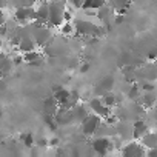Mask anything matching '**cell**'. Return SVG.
<instances>
[{
    "label": "cell",
    "mask_w": 157,
    "mask_h": 157,
    "mask_svg": "<svg viewBox=\"0 0 157 157\" xmlns=\"http://www.w3.org/2000/svg\"><path fill=\"white\" fill-rule=\"evenodd\" d=\"M65 10H66V0L49 2V22H48V26L60 28L65 23Z\"/></svg>",
    "instance_id": "1"
},
{
    "label": "cell",
    "mask_w": 157,
    "mask_h": 157,
    "mask_svg": "<svg viewBox=\"0 0 157 157\" xmlns=\"http://www.w3.org/2000/svg\"><path fill=\"white\" fill-rule=\"evenodd\" d=\"M102 117H99L97 114L94 113H90L82 122H80V128H82V132L83 136H94L99 129V126L102 125Z\"/></svg>",
    "instance_id": "2"
},
{
    "label": "cell",
    "mask_w": 157,
    "mask_h": 157,
    "mask_svg": "<svg viewBox=\"0 0 157 157\" xmlns=\"http://www.w3.org/2000/svg\"><path fill=\"white\" fill-rule=\"evenodd\" d=\"M113 148H116L114 142H113V139H109L106 136H96V139L91 142V149L100 155L108 154L109 151H113Z\"/></svg>",
    "instance_id": "3"
},
{
    "label": "cell",
    "mask_w": 157,
    "mask_h": 157,
    "mask_svg": "<svg viewBox=\"0 0 157 157\" xmlns=\"http://www.w3.org/2000/svg\"><path fill=\"white\" fill-rule=\"evenodd\" d=\"M14 17L20 25H28V23L36 20V8L33 5H23V6L16 10Z\"/></svg>",
    "instance_id": "4"
},
{
    "label": "cell",
    "mask_w": 157,
    "mask_h": 157,
    "mask_svg": "<svg viewBox=\"0 0 157 157\" xmlns=\"http://www.w3.org/2000/svg\"><path fill=\"white\" fill-rule=\"evenodd\" d=\"M88 106H90V111H91V113L97 114V116H99V117H102V119H106V117L113 113V108L106 106V105L103 103L102 97H99V96H96V97L90 99Z\"/></svg>",
    "instance_id": "5"
},
{
    "label": "cell",
    "mask_w": 157,
    "mask_h": 157,
    "mask_svg": "<svg viewBox=\"0 0 157 157\" xmlns=\"http://www.w3.org/2000/svg\"><path fill=\"white\" fill-rule=\"evenodd\" d=\"M120 152L123 154V155H126V157H136V155H146V148L142 145V142L140 140H131L129 143H126L122 149H120Z\"/></svg>",
    "instance_id": "6"
},
{
    "label": "cell",
    "mask_w": 157,
    "mask_h": 157,
    "mask_svg": "<svg viewBox=\"0 0 157 157\" xmlns=\"http://www.w3.org/2000/svg\"><path fill=\"white\" fill-rule=\"evenodd\" d=\"M113 86H114V78H113V77H105L103 80L94 88V96L102 97L105 93L113 91Z\"/></svg>",
    "instance_id": "7"
},
{
    "label": "cell",
    "mask_w": 157,
    "mask_h": 157,
    "mask_svg": "<svg viewBox=\"0 0 157 157\" xmlns=\"http://www.w3.org/2000/svg\"><path fill=\"white\" fill-rule=\"evenodd\" d=\"M148 131H149V126L145 120H136L132 125V139L140 140Z\"/></svg>",
    "instance_id": "8"
},
{
    "label": "cell",
    "mask_w": 157,
    "mask_h": 157,
    "mask_svg": "<svg viewBox=\"0 0 157 157\" xmlns=\"http://www.w3.org/2000/svg\"><path fill=\"white\" fill-rule=\"evenodd\" d=\"M71 113H72V119H74V122H77V123H80L90 113H88V109L85 108V105L82 103V102H78L74 108H71Z\"/></svg>",
    "instance_id": "9"
},
{
    "label": "cell",
    "mask_w": 157,
    "mask_h": 157,
    "mask_svg": "<svg viewBox=\"0 0 157 157\" xmlns=\"http://www.w3.org/2000/svg\"><path fill=\"white\" fill-rule=\"evenodd\" d=\"M140 142H142V145L146 148V151L151 149V148H157V131H148V132L140 139Z\"/></svg>",
    "instance_id": "10"
},
{
    "label": "cell",
    "mask_w": 157,
    "mask_h": 157,
    "mask_svg": "<svg viewBox=\"0 0 157 157\" xmlns=\"http://www.w3.org/2000/svg\"><path fill=\"white\" fill-rule=\"evenodd\" d=\"M36 46H37V43H36L34 37H28V36H23L22 40H20V43H19V49L23 54L25 52H29V51H34Z\"/></svg>",
    "instance_id": "11"
},
{
    "label": "cell",
    "mask_w": 157,
    "mask_h": 157,
    "mask_svg": "<svg viewBox=\"0 0 157 157\" xmlns=\"http://www.w3.org/2000/svg\"><path fill=\"white\" fill-rule=\"evenodd\" d=\"M23 59H25V62L29 63L31 66H39V65H42V62H43L42 54L37 52L36 49H34V51H29V52H25V54H23Z\"/></svg>",
    "instance_id": "12"
},
{
    "label": "cell",
    "mask_w": 157,
    "mask_h": 157,
    "mask_svg": "<svg viewBox=\"0 0 157 157\" xmlns=\"http://www.w3.org/2000/svg\"><path fill=\"white\" fill-rule=\"evenodd\" d=\"M106 3H108V0H83L82 10H93V11H97V10H100L102 6H105Z\"/></svg>",
    "instance_id": "13"
},
{
    "label": "cell",
    "mask_w": 157,
    "mask_h": 157,
    "mask_svg": "<svg viewBox=\"0 0 157 157\" xmlns=\"http://www.w3.org/2000/svg\"><path fill=\"white\" fill-rule=\"evenodd\" d=\"M102 100H103V103H105L106 106H109V108H114V106L119 103V99H117V96H116L113 91L105 93V94L102 96Z\"/></svg>",
    "instance_id": "14"
},
{
    "label": "cell",
    "mask_w": 157,
    "mask_h": 157,
    "mask_svg": "<svg viewBox=\"0 0 157 157\" xmlns=\"http://www.w3.org/2000/svg\"><path fill=\"white\" fill-rule=\"evenodd\" d=\"M60 34L63 36H71L72 33H75V28H74V22H65L60 28H59Z\"/></svg>",
    "instance_id": "15"
},
{
    "label": "cell",
    "mask_w": 157,
    "mask_h": 157,
    "mask_svg": "<svg viewBox=\"0 0 157 157\" xmlns=\"http://www.w3.org/2000/svg\"><path fill=\"white\" fill-rule=\"evenodd\" d=\"M13 65H14V62H13V59H8V57H3L2 60H0V71H2L3 74H6V72H10V71H11V68H13Z\"/></svg>",
    "instance_id": "16"
},
{
    "label": "cell",
    "mask_w": 157,
    "mask_h": 157,
    "mask_svg": "<svg viewBox=\"0 0 157 157\" xmlns=\"http://www.w3.org/2000/svg\"><path fill=\"white\" fill-rule=\"evenodd\" d=\"M20 140H22L23 145L28 146V148H33V146H34V136H33V132H23V134L20 136Z\"/></svg>",
    "instance_id": "17"
},
{
    "label": "cell",
    "mask_w": 157,
    "mask_h": 157,
    "mask_svg": "<svg viewBox=\"0 0 157 157\" xmlns=\"http://www.w3.org/2000/svg\"><path fill=\"white\" fill-rule=\"evenodd\" d=\"M36 145L40 146V148H43V146H48V145H49V140H48V139H39V140L36 142Z\"/></svg>",
    "instance_id": "18"
},
{
    "label": "cell",
    "mask_w": 157,
    "mask_h": 157,
    "mask_svg": "<svg viewBox=\"0 0 157 157\" xmlns=\"http://www.w3.org/2000/svg\"><path fill=\"white\" fill-rule=\"evenodd\" d=\"M13 62H14V65H20L25 62V59H23V56H16V57H13Z\"/></svg>",
    "instance_id": "19"
},
{
    "label": "cell",
    "mask_w": 157,
    "mask_h": 157,
    "mask_svg": "<svg viewBox=\"0 0 157 157\" xmlns=\"http://www.w3.org/2000/svg\"><path fill=\"white\" fill-rule=\"evenodd\" d=\"M8 34V26L3 23V25H0V36H2V37H5Z\"/></svg>",
    "instance_id": "20"
},
{
    "label": "cell",
    "mask_w": 157,
    "mask_h": 157,
    "mask_svg": "<svg viewBox=\"0 0 157 157\" xmlns=\"http://www.w3.org/2000/svg\"><path fill=\"white\" fill-rule=\"evenodd\" d=\"M80 72H88V69H90V65L88 63H83V65H80Z\"/></svg>",
    "instance_id": "21"
},
{
    "label": "cell",
    "mask_w": 157,
    "mask_h": 157,
    "mask_svg": "<svg viewBox=\"0 0 157 157\" xmlns=\"http://www.w3.org/2000/svg\"><path fill=\"white\" fill-rule=\"evenodd\" d=\"M59 143H60V140H59L57 137H54V139H51V140H49V145H51V146H57Z\"/></svg>",
    "instance_id": "22"
},
{
    "label": "cell",
    "mask_w": 157,
    "mask_h": 157,
    "mask_svg": "<svg viewBox=\"0 0 157 157\" xmlns=\"http://www.w3.org/2000/svg\"><path fill=\"white\" fill-rule=\"evenodd\" d=\"M6 5H8L6 0H0V10H5V8H6Z\"/></svg>",
    "instance_id": "23"
},
{
    "label": "cell",
    "mask_w": 157,
    "mask_h": 157,
    "mask_svg": "<svg viewBox=\"0 0 157 157\" xmlns=\"http://www.w3.org/2000/svg\"><path fill=\"white\" fill-rule=\"evenodd\" d=\"M2 114H3V111H2V108H0V117H2Z\"/></svg>",
    "instance_id": "24"
},
{
    "label": "cell",
    "mask_w": 157,
    "mask_h": 157,
    "mask_svg": "<svg viewBox=\"0 0 157 157\" xmlns=\"http://www.w3.org/2000/svg\"><path fill=\"white\" fill-rule=\"evenodd\" d=\"M2 45H3V42H2V40H0V49H2Z\"/></svg>",
    "instance_id": "25"
},
{
    "label": "cell",
    "mask_w": 157,
    "mask_h": 157,
    "mask_svg": "<svg viewBox=\"0 0 157 157\" xmlns=\"http://www.w3.org/2000/svg\"><path fill=\"white\" fill-rule=\"evenodd\" d=\"M48 2H59V0H48Z\"/></svg>",
    "instance_id": "26"
}]
</instances>
